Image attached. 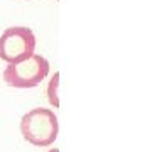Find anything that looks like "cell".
Instances as JSON below:
<instances>
[{
	"instance_id": "obj_1",
	"label": "cell",
	"mask_w": 152,
	"mask_h": 152,
	"mask_svg": "<svg viewBox=\"0 0 152 152\" xmlns=\"http://www.w3.org/2000/svg\"><path fill=\"white\" fill-rule=\"evenodd\" d=\"M22 137L36 147H49L59 134V122L53 110L32 108L20 118Z\"/></svg>"
},
{
	"instance_id": "obj_4",
	"label": "cell",
	"mask_w": 152,
	"mask_h": 152,
	"mask_svg": "<svg viewBox=\"0 0 152 152\" xmlns=\"http://www.w3.org/2000/svg\"><path fill=\"white\" fill-rule=\"evenodd\" d=\"M58 90H59V73H54V76L51 78V81L48 85V100H49V103H51V107H54V108H59Z\"/></svg>"
},
{
	"instance_id": "obj_5",
	"label": "cell",
	"mask_w": 152,
	"mask_h": 152,
	"mask_svg": "<svg viewBox=\"0 0 152 152\" xmlns=\"http://www.w3.org/2000/svg\"><path fill=\"white\" fill-rule=\"evenodd\" d=\"M48 152H59V149H56V147H54V149H49Z\"/></svg>"
},
{
	"instance_id": "obj_3",
	"label": "cell",
	"mask_w": 152,
	"mask_h": 152,
	"mask_svg": "<svg viewBox=\"0 0 152 152\" xmlns=\"http://www.w3.org/2000/svg\"><path fill=\"white\" fill-rule=\"evenodd\" d=\"M36 44V36L29 27H9L0 36V59L7 64L20 63L34 54Z\"/></svg>"
},
{
	"instance_id": "obj_2",
	"label": "cell",
	"mask_w": 152,
	"mask_h": 152,
	"mask_svg": "<svg viewBox=\"0 0 152 152\" xmlns=\"http://www.w3.org/2000/svg\"><path fill=\"white\" fill-rule=\"evenodd\" d=\"M49 73V61L41 54H32L27 59L7 64L4 69V81L14 88H34Z\"/></svg>"
}]
</instances>
